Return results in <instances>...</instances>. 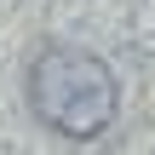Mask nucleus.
<instances>
[{"label":"nucleus","instance_id":"1","mask_svg":"<svg viewBox=\"0 0 155 155\" xmlns=\"http://www.w3.org/2000/svg\"><path fill=\"white\" fill-rule=\"evenodd\" d=\"M29 104L52 132L98 138L115 121V75L104 58H92L81 46H46L29 69Z\"/></svg>","mask_w":155,"mask_h":155}]
</instances>
